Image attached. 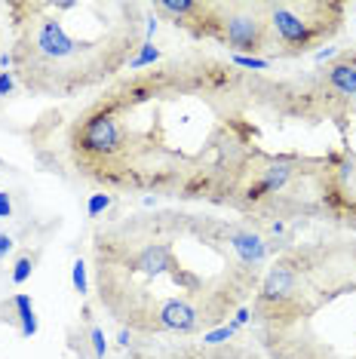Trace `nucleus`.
<instances>
[{"label": "nucleus", "instance_id": "nucleus-1", "mask_svg": "<svg viewBox=\"0 0 356 359\" xmlns=\"http://www.w3.org/2000/svg\"><path fill=\"white\" fill-rule=\"evenodd\" d=\"M252 83L231 59L178 55L114 80L74 117V169L104 191L224 194L252 144Z\"/></svg>", "mask_w": 356, "mask_h": 359}, {"label": "nucleus", "instance_id": "nucleus-2", "mask_svg": "<svg viewBox=\"0 0 356 359\" xmlns=\"http://www.w3.org/2000/svg\"><path fill=\"white\" fill-rule=\"evenodd\" d=\"M99 301L123 329L193 334L228 325L261 285L267 243L203 212H139L93 243Z\"/></svg>", "mask_w": 356, "mask_h": 359}, {"label": "nucleus", "instance_id": "nucleus-3", "mask_svg": "<svg viewBox=\"0 0 356 359\" xmlns=\"http://www.w3.org/2000/svg\"><path fill=\"white\" fill-rule=\"evenodd\" d=\"M144 4L19 0L6 4L13 74L31 95L71 99L129 68L144 43Z\"/></svg>", "mask_w": 356, "mask_h": 359}, {"label": "nucleus", "instance_id": "nucleus-4", "mask_svg": "<svg viewBox=\"0 0 356 359\" xmlns=\"http://www.w3.org/2000/svg\"><path fill=\"white\" fill-rule=\"evenodd\" d=\"M271 28V55H301L335 37L344 22V4L313 0H271L264 4Z\"/></svg>", "mask_w": 356, "mask_h": 359}, {"label": "nucleus", "instance_id": "nucleus-5", "mask_svg": "<svg viewBox=\"0 0 356 359\" xmlns=\"http://www.w3.org/2000/svg\"><path fill=\"white\" fill-rule=\"evenodd\" d=\"M148 359H271V356L242 344H193V347L166 350V353H157Z\"/></svg>", "mask_w": 356, "mask_h": 359}, {"label": "nucleus", "instance_id": "nucleus-6", "mask_svg": "<svg viewBox=\"0 0 356 359\" xmlns=\"http://www.w3.org/2000/svg\"><path fill=\"white\" fill-rule=\"evenodd\" d=\"M4 320L15 323V329H19L22 338H31V334H37V316H34V304H31V298L25 295V292H19V295H13V298L4 304Z\"/></svg>", "mask_w": 356, "mask_h": 359}, {"label": "nucleus", "instance_id": "nucleus-7", "mask_svg": "<svg viewBox=\"0 0 356 359\" xmlns=\"http://www.w3.org/2000/svg\"><path fill=\"white\" fill-rule=\"evenodd\" d=\"M111 203H114V197H111V194H93V197H89V206H86V212H89V218H99L102 212H108L111 209Z\"/></svg>", "mask_w": 356, "mask_h": 359}, {"label": "nucleus", "instance_id": "nucleus-8", "mask_svg": "<svg viewBox=\"0 0 356 359\" xmlns=\"http://www.w3.org/2000/svg\"><path fill=\"white\" fill-rule=\"evenodd\" d=\"M31 271H34V258L31 255H22L19 261H15V271H13V283L15 285H22L31 276Z\"/></svg>", "mask_w": 356, "mask_h": 359}, {"label": "nucleus", "instance_id": "nucleus-9", "mask_svg": "<svg viewBox=\"0 0 356 359\" xmlns=\"http://www.w3.org/2000/svg\"><path fill=\"white\" fill-rule=\"evenodd\" d=\"M74 289L80 292V295H86V292H89V280H86V264H83V261H74Z\"/></svg>", "mask_w": 356, "mask_h": 359}, {"label": "nucleus", "instance_id": "nucleus-10", "mask_svg": "<svg viewBox=\"0 0 356 359\" xmlns=\"http://www.w3.org/2000/svg\"><path fill=\"white\" fill-rule=\"evenodd\" d=\"M15 86V74H10V71H0V95H10Z\"/></svg>", "mask_w": 356, "mask_h": 359}, {"label": "nucleus", "instance_id": "nucleus-11", "mask_svg": "<svg viewBox=\"0 0 356 359\" xmlns=\"http://www.w3.org/2000/svg\"><path fill=\"white\" fill-rule=\"evenodd\" d=\"M13 246H15V243H13V236L0 233V258H6V255H10V252H13Z\"/></svg>", "mask_w": 356, "mask_h": 359}, {"label": "nucleus", "instance_id": "nucleus-12", "mask_svg": "<svg viewBox=\"0 0 356 359\" xmlns=\"http://www.w3.org/2000/svg\"><path fill=\"white\" fill-rule=\"evenodd\" d=\"M10 212H13V206H10V197H6V191L0 194V218H10Z\"/></svg>", "mask_w": 356, "mask_h": 359}]
</instances>
